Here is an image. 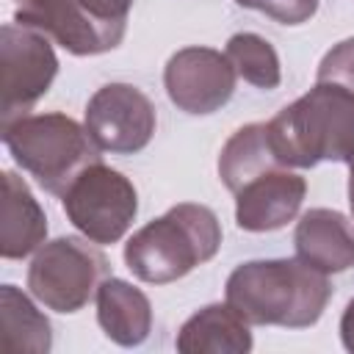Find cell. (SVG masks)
<instances>
[{
  "label": "cell",
  "mask_w": 354,
  "mask_h": 354,
  "mask_svg": "<svg viewBox=\"0 0 354 354\" xmlns=\"http://www.w3.org/2000/svg\"><path fill=\"white\" fill-rule=\"evenodd\" d=\"M227 304L254 326H313L329 299L332 285L326 274L296 260H249L241 263L224 285Z\"/></svg>",
  "instance_id": "obj_1"
},
{
  "label": "cell",
  "mask_w": 354,
  "mask_h": 354,
  "mask_svg": "<svg viewBox=\"0 0 354 354\" xmlns=\"http://www.w3.org/2000/svg\"><path fill=\"white\" fill-rule=\"evenodd\" d=\"M266 124L282 166L313 169L324 160H354V94L335 83L315 80Z\"/></svg>",
  "instance_id": "obj_2"
},
{
  "label": "cell",
  "mask_w": 354,
  "mask_h": 354,
  "mask_svg": "<svg viewBox=\"0 0 354 354\" xmlns=\"http://www.w3.org/2000/svg\"><path fill=\"white\" fill-rule=\"evenodd\" d=\"M221 224L207 205L180 202L124 243V266L149 285H166L216 257Z\"/></svg>",
  "instance_id": "obj_3"
},
{
  "label": "cell",
  "mask_w": 354,
  "mask_h": 354,
  "mask_svg": "<svg viewBox=\"0 0 354 354\" xmlns=\"http://www.w3.org/2000/svg\"><path fill=\"white\" fill-rule=\"evenodd\" d=\"M3 144L14 163L53 196H64L83 169L100 163L102 152L83 124L58 111L25 113L6 122Z\"/></svg>",
  "instance_id": "obj_4"
},
{
  "label": "cell",
  "mask_w": 354,
  "mask_h": 354,
  "mask_svg": "<svg viewBox=\"0 0 354 354\" xmlns=\"http://www.w3.org/2000/svg\"><path fill=\"white\" fill-rule=\"evenodd\" d=\"M108 271V257L94 241L88 243L86 235H61L36 249L28 266V290L53 313H77L97 296Z\"/></svg>",
  "instance_id": "obj_5"
},
{
  "label": "cell",
  "mask_w": 354,
  "mask_h": 354,
  "mask_svg": "<svg viewBox=\"0 0 354 354\" xmlns=\"http://www.w3.org/2000/svg\"><path fill=\"white\" fill-rule=\"evenodd\" d=\"M61 202L75 230L100 246L122 241L138 213L136 185L102 160L83 169Z\"/></svg>",
  "instance_id": "obj_6"
},
{
  "label": "cell",
  "mask_w": 354,
  "mask_h": 354,
  "mask_svg": "<svg viewBox=\"0 0 354 354\" xmlns=\"http://www.w3.org/2000/svg\"><path fill=\"white\" fill-rule=\"evenodd\" d=\"M0 72H3V124L25 116L53 86L58 58L50 36L6 22L0 28Z\"/></svg>",
  "instance_id": "obj_7"
},
{
  "label": "cell",
  "mask_w": 354,
  "mask_h": 354,
  "mask_svg": "<svg viewBox=\"0 0 354 354\" xmlns=\"http://www.w3.org/2000/svg\"><path fill=\"white\" fill-rule=\"evenodd\" d=\"M158 113L152 100L130 83H108L97 88L86 105V130L102 152L133 155L155 136Z\"/></svg>",
  "instance_id": "obj_8"
},
{
  "label": "cell",
  "mask_w": 354,
  "mask_h": 354,
  "mask_svg": "<svg viewBox=\"0 0 354 354\" xmlns=\"http://www.w3.org/2000/svg\"><path fill=\"white\" fill-rule=\"evenodd\" d=\"M235 66L227 53L213 47H183L177 50L163 69V86L169 100L194 116L213 113L224 108L235 91Z\"/></svg>",
  "instance_id": "obj_9"
},
{
  "label": "cell",
  "mask_w": 354,
  "mask_h": 354,
  "mask_svg": "<svg viewBox=\"0 0 354 354\" xmlns=\"http://www.w3.org/2000/svg\"><path fill=\"white\" fill-rule=\"evenodd\" d=\"M307 180L288 166H274L235 191V224L246 232H271L285 227L301 210Z\"/></svg>",
  "instance_id": "obj_10"
},
{
  "label": "cell",
  "mask_w": 354,
  "mask_h": 354,
  "mask_svg": "<svg viewBox=\"0 0 354 354\" xmlns=\"http://www.w3.org/2000/svg\"><path fill=\"white\" fill-rule=\"evenodd\" d=\"M14 22L47 33L72 55H100L122 44V39L97 25L77 0H14Z\"/></svg>",
  "instance_id": "obj_11"
},
{
  "label": "cell",
  "mask_w": 354,
  "mask_h": 354,
  "mask_svg": "<svg viewBox=\"0 0 354 354\" xmlns=\"http://www.w3.org/2000/svg\"><path fill=\"white\" fill-rule=\"evenodd\" d=\"M293 246L304 266L340 274L354 266V221L332 207H310L296 221Z\"/></svg>",
  "instance_id": "obj_12"
},
{
  "label": "cell",
  "mask_w": 354,
  "mask_h": 354,
  "mask_svg": "<svg viewBox=\"0 0 354 354\" xmlns=\"http://www.w3.org/2000/svg\"><path fill=\"white\" fill-rule=\"evenodd\" d=\"M47 238V216L28 183L3 171V227H0V254L6 260H22L33 254Z\"/></svg>",
  "instance_id": "obj_13"
},
{
  "label": "cell",
  "mask_w": 354,
  "mask_h": 354,
  "mask_svg": "<svg viewBox=\"0 0 354 354\" xmlns=\"http://www.w3.org/2000/svg\"><path fill=\"white\" fill-rule=\"evenodd\" d=\"M97 321L113 343L141 346L152 332V304L141 288L105 277L97 288Z\"/></svg>",
  "instance_id": "obj_14"
},
{
  "label": "cell",
  "mask_w": 354,
  "mask_h": 354,
  "mask_svg": "<svg viewBox=\"0 0 354 354\" xmlns=\"http://www.w3.org/2000/svg\"><path fill=\"white\" fill-rule=\"evenodd\" d=\"M183 354H246L252 351L249 324L224 301L196 310L174 340Z\"/></svg>",
  "instance_id": "obj_15"
},
{
  "label": "cell",
  "mask_w": 354,
  "mask_h": 354,
  "mask_svg": "<svg viewBox=\"0 0 354 354\" xmlns=\"http://www.w3.org/2000/svg\"><path fill=\"white\" fill-rule=\"evenodd\" d=\"M274 166H282V163L271 147L266 122L243 124L241 130H235L227 138V144L218 152V177L232 194L243 183H249L252 177H257Z\"/></svg>",
  "instance_id": "obj_16"
},
{
  "label": "cell",
  "mask_w": 354,
  "mask_h": 354,
  "mask_svg": "<svg viewBox=\"0 0 354 354\" xmlns=\"http://www.w3.org/2000/svg\"><path fill=\"white\" fill-rule=\"evenodd\" d=\"M0 315H3V340L8 348L33 351V354L50 351L53 346L50 321L17 285L0 288Z\"/></svg>",
  "instance_id": "obj_17"
},
{
  "label": "cell",
  "mask_w": 354,
  "mask_h": 354,
  "mask_svg": "<svg viewBox=\"0 0 354 354\" xmlns=\"http://www.w3.org/2000/svg\"><path fill=\"white\" fill-rule=\"evenodd\" d=\"M227 58L235 66L238 77H243L246 83L257 86V88H277L282 80V66H279V55L274 50V44L257 33H235L227 41Z\"/></svg>",
  "instance_id": "obj_18"
},
{
  "label": "cell",
  "mask_w": 354,
  "mask_h": 354,
  "mask_svg": "<svg viewBox=\"0 0 354 354\" xmlns=\"http://www.w3.org/2000/svg\"><path fill=\"white\" fill-rule=\"evenodd\" d=\"M315 80L335 83L354 94V36H348V39L337 41L332 50H326V55L318 64Z\"/></svg>",
  "instance_id": "obj_19"
},
{
  "label": "cell",
  "mask_w": 354,
  "mask_h": 354,
  "mask_svg": "<svg viewBox=\"0 0 354 354\" xmlns=\"http://www.w3.org/2000/svg\"><path fill=\"white\" fill-rule=\"evenodd\" d=\"M243 8H254L282 25H301L318 11V0H235Z\"/></svg>",
  "instance_id": "obj_20"
},
{
  "label": "cell",
  "mask_w": 354,
  "mask_h": 354,
  "mask_svg": "<svg viewBox=\"0 0 354 354\" xmlns=\"http://www.w3.org/2000/svg\"><path fill=\"white\" fill-rule=\"evenodd\" d=\"M340 340H343L346 351L354 354V299L343 310V318H340Z\"/></svg>",
  "instance_id": "obj_21"
},
{
  "label": "cell",
  "mask_w": 354,
  "mask_h": 354,
  "mask_svg": "<svg viewBox=\"0 0 354 354\" xmlns=\"http://www.w3.org/2000/svg\"><path fill=\"white\" fill-rule=\"evenodd\" d=\"M348 207H351V216H354V160L348 163Z\"/></svg>",
  "instance_id": "obj_22"
}]
</instances>
